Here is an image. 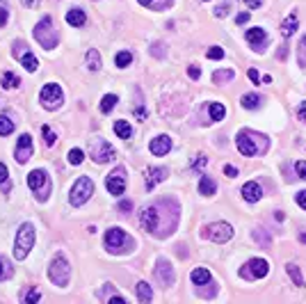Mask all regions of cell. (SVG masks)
I'll list each match as a JSON object with an SVG mask.
<instances>
[{"label":"cell","mask_w":306,"mask_h":304,"mask_svg":"<svg viewBox=\"0 0 306 304\" xmlns=\"http://www.w3.org/2000/svg\"><path fill=\"white\" fill-rule=\"evenodd\" d=\"M236 144H238V151H240L245 158L263 155L265 151L270 149V140L256 131H240L236 137Z\"/></svg>","instance_id":"1"},{"label":"cell","mask_w":306,"mask_h":304,"mask_svg":"<svg viewBox=\"0 0 306 304\" xmlns=\"http://www.w3.org/2000/svg\"><path fill=\"white\" fill-rule=\"evenodd\" d=\"M105 247L112 254H128V252L135 247V240L130 238L124 229L112 227V229H107V233H105Z\"/></svg>","instance_id":"2"},{"label":"cell","mask_w":306,"mask_h":304,"mask_svg":"<svg viewBox=\"0 0 306 304\" xmlns=\"http://www.w3.org/2000/svg\"><path fill=\"white\" fill-rule=\"evenodd\" d=\"M35 39L42 44L44 48H48V51L57 46L59 35H57V30L53 28V18H51V16H44L42 21L37 23V28H35Z\"/></svg>","instance_id":"3"},{"label":"cell","mask_w":306,"mask_h":304,"mask_svg":"<svg viewBox=\"0 0 306 304\" xmlns=\"http://www.w3.org/2000/svg\"><path fill=\"white\" fill-rule=\"evenodd\" d=\"M69 274H71L69 261H66V256L59 252V254L53 256V261H51L48 277H51V281H53L55 286H66V284H69Z\"/></svg>","instance_id":"4"},{"label":"cell","mask_w":306,"mask_h":304,"mask_svg":"<svg viewBox=\"0 0 306 304\" xmlns=\"http://www.w3.org/2000/svg\"><path fill=\"white\" fill-rule=\"evenodd\" d=\"M32 245H35V227H32V224H23L16 233L14 256H16L18 261H23V258L30 254V250H32Z\"/></svg>","instance_id":"5"},{"label":"cell","mask_w":306,"mask_h":304,"mask_svg":"<svg viewBox=\"0 0 306 304\" xmlns=\"http://www.w3.org/2000/svg\"><path fill=\"white\" fill-rule=\"evenodd\" d=\"M28 185L39 202L48 199V195H51V179H48V174L44 169H32L28 174Z\"/></svg>","instance_id":"6"},{"label":"cell","mask_w":306,"mask_h":304,"mask_svg":"<svg viewBox=\"0 0 306 304\" xmlns=\"http://www.w3.org/2000/svg\"><path fill=\"white\" fill-rule=\"evenodd\" d=\"M92 195H94V183H92V179L80 176V179L73 183V188H71L69 202H71V206H83V203L89 202Z\"/></svg>","instance_id":"7"},{"label":"cell","mask_w":306,"mask_h":304,"mask_svg":"<svg viewBox=\"0 0 306 304\" xmlns=\"http://www.w3.org/2000/svg\"><path fill=\"white\" fill-rule=\"evenodd\" d=\"M92 158H94L96 165H105V162L117 158V151L107 140L99 137V140H92Z\"/></svg>","instance_id":"8"},{"label":"cell","mask_w":306,"mask_h":304,"mask_svg":"<svg viewBox=\"0 0 306 304\" xmlns=\"http://www.w3.org/2000/svg\"><path fill=\"white\" fill-rule=\"evenodd\" d=\"M39 99H42V105L46 107V110H57V107L64 103V92H62V87H59V85L48 83L46 87L42 90Z\"/></svg>","instance_id":"9"},{"label":"cell","mask_w":306,"mask_h":304,"mask_svg":"<svg viewBox=\"0 0 306 304\" xmlns=\"http://www.w3.org/2000/svg\"><path fill=\"white\" fill-rule=\"evenodd\" d=\"M204 238L212 240V243H229L233 238V227L226 222H212L204 229Z\"/></svg>","instance_id":"10"},{"label":"cell","mask_w":306,"mask_h":304,"mask_svg":"<svg viewBox=\"0 0 306 304\" xmlns=\"http://www.w3.org/2000/svg\"><path fill=\"white\" fill-rule=\"evenodd\" d=\"M12 55L16 57L18 62H21V64L25 66V69H28L30 73H35V71H37L39 62H37L35 55L30 53V46H28L25 42H21V39H18V42H14V46H12Z\"/></svg>","instance_id":"11"},{"label":"cell","mask_w":306,"mask_h":304,"mask_svg":"<svg viewBox=\"0 0 306 304\" xmlns=\"http://www.w3.org/2000/svg\"><path fill=\"white\" fill-rule=\"evenodd\" d=\"M140 224L144 231L149 233H155L158 236L160 231V206L158 203H153V206H147V208L140 213Z\"/></svg>","instance_id":"12"},{"label":"cell","mask_w":306,"mask_h":304,"mask_svg":"<svg viewBox=\"0 0 306 304\" xmlns=\"http://www.w3.org/2000/svg\"><path fill=\"white\" fill-rule=\"evenodd\" d=\"M267 272H270L267 261H263V258H249V261L242 265L240 277L242 279H263Z\"/></svg>","instance_id":"13"},{"label":"cell","mask_w":306,"mask_h":304,"mask_svg":"<svg viewBox=\"0 0 306 304\" xmlns=\"http://www.w3.org/2000/svg\"><path fill=\"white\" fill-rule=\"evenodd\" d=\"M105 188H107L110 195H124V190H126V169L124 167L112 169L110 176L105 179Z\"/></svg>","instance_id":"14"},{"label":"cell","mask_w":306,"mask_h":304,"mask_svg":"<svg viewBox=\"0 0 306 304\" xmlns=\"http://www.w3.org/2000/svg\"><path fill=\"white\" fill-rule=\"evenodd\" d=\"M14 158H16L18 165H23V162H28L30 158H32V137H30L28 133H23V135L18 137V144H16V151H14Z\"/></svg>","instance_id":"15"},{"label":"cell","mask_w":306,"mask_h":304,"mask_svg":"<svg viewBox=\"0 0 306 304\" xmlns=\"http://www.w3.org/2000/svg\"><path fill=\"white\" fill-rule=\"evenodd\" d=\"M155 277H158L160 286H171L174 284V270H171V263L165 261V258H158L155 263Z\"/></svg>","instance_id":"16"},{"label":"cell","mask_w":306,"mask_h":304,"mask_svg":"<svg viewBox=\"0 0 306 304\" xmlns=\"http://www.w3.org/2000/svg\"><path fill=\"white\" fill-rule=\"evenodd\" d=\"M247 42L252 44V48L256 51V53H260V51H265V44H267V32L263 30V28H252V30H247Z\"/></svg>","instance_id":"17"},{"label":"cell","mask_w":306,"mask_h":304,"mask_svg":"<svg viewBox=\"0 0 306 304\" xmlns=\"http://www.w3.org/2000/svg\"><path fill=\"white\" fill-rule=\"evenodd\" d=\"M149 149H151L153 155H165L171 151V137L169 135H158L153 137L151 144H149Z\"/></svg>","instance_id":"18"},{"label":"cell","mask_w":306,"mask_h":304,"mask_svg":"<svg viewBox=\"0 0 306 304\" xmlns=\"http://www.w3.org/2000/svg\"><path fill=\"white\" fill-rule=\"evenodd\" d=\"M66 23L73 25V28H83V25L87 23V14H85V9H80V7H71L69 12H66Z\"/></svg>","instance_id":"19"},{"label":"cell","mask_w":306,"mask_h":304,"mask_svg":"<svg viewBox=\"0 0 306 304\" xmlns=\"http://www.w3.org/2000/svg\"><path fill=\"white\" fill-rule=\"evenodd\" d=\"M167 179V169L165 167H155V169H149L147 172V190L151 192L153 188L158 183H162V181Z\"/></svg>","instance_id":"20"},{"label":"cell","mask_w":306,"mask_h":304,"mask_svg":"<svg viewBox=\"0 0 306 304\" xmlns=\"http://www.w3.org/2000/svg\"><path fill=\"white\" fill-rule=\"evenodd\" d=\"M242 197L254 203V202H258V199L263 197V190H260V185L256 183V181H249V183L242 185Z\"/></svg>","instance_id":"21"},{"label":"cell","mask_w":306,"mask_h":304,"mask_svg":"<svg viewBox=\"0 0 306 304\" xmlns=\"http://www.w3.org/2000/svg\"><path fill=\"white\" fill-rule=\"evenodd\" d=\"M252 236H254V240L263 247V250H270V245H272V238H270V231L267 229H254L252 231Z\"/></svg>","instance_id":"22"},{"label":"cell","mask_w":306,"mask_h":304,"mask_svg":"<svg viewBox=\"0 0 306 304\" xmlns=\"http://www.w3.org/2000/svg\"><path fill=\"white\" fill-rule=\"evenodd\" d=\"M300 28V18H297V14H290L286 21L281 23V32H283V37H290L295 30Z\"/></svg>","instance_id":"23"},{"label":"cell","mask_w":306,"mask_h":304,"mask_svg":"<svg viewBox=\"0 0 306 304\" xmlns=\"http://www.w3.org/2000/svg\"><path fill=\"white\" fill-rule=\"evenodd\" d=\"M190 279H192L195 286H206L208 281H210V272H208V268H197Z\"/></svg>","instance_id":"24"},{"label":"cell","mask_w":306,"mask_h":304,"mask_svg":"<svg viewBox=\"0 0 306 304\" xmlns=\"http://www.w3.org/2000/svg\"><path fill=\"white\" fill-rule=\"evenodd\" d=\"M42 300V293H39V288H25V291H21V302L25 304H37Z\"/></svg>","instance_id":"25"},{"label":"cell","mask_w":306,"mask_h":304,"mask_svg":"<svg viewBox=\"0 0 306 304\" xmlns=\"http://www.w3.org/2000/svg\"><path fill=\"white\" fill-rule=\"evenodd\" d=\"M137 298H140L142 304H149L153 300V291L147 281H140V284H137Z\"/></svg>","instance_id":"26"},{"label":"cell","mask_w":306,"mask_h":304,"mask_svg":"<svg viewBox=\"0 0 306 304\" xmlns=\"http://www.w3.org/2000/svg\"><path fill=\"white\" fill-rule=\"evenodd\" d=\"M114 133H117L121 140H130V135H133V128H130L128 121L117 119V121H114Z\"/></svg>","instance_id":"27"},{"label":"cell","mask_w":306,"mask_h":304,"mask_svg":"<svg viewBox=\"0 0 306 304\" xmlns=\"http://www.w3.org/2000/svg\"><path fill=\"white\" fill-rule=\"evenodd\" d=\"M215 190H217L215 181H212L210 176H201V181H199V192H201V195L210 197V195H215Z\"/></svg>","instance_id":"28"},{"label":"cell","mask_w":306,"mask_h":304,"mask_svg":"<svg viewBox=\"0 0 306 304\" xmlns=\"http://www.w3.org/2000/svg\"><path fill=\"white\" fill-rule=\"evenodd\" d=\"M87 69L89 71H99L101 69V55L96 48H89L87 51Z\"/></svg>","instance_id":"29"},{"label":"cell","mask_w":306,"mask_h":304,"mask_svg":"<svg viewBox=\"0 0 306 304\" xmlns=\"http://www.w3.org/2000/svg\"><path fill=\"white\" fill-rule=\"evenodd\" d=\"M240 105L245 107V110H256V107L260 105V96L258 94H245L240 99Z\"/></svg>","instance_id":"30"},{"label":"cell","mask_w":306,"mask_h":304,"mask_svg":"<svg viewBox=\"0 0 306 304\" xmlns=\"http://www.w3.org/2000/svg\"><path fill=\"white\" fill-rule=\"evenodd\" d=\"M14 133V121L12 117H7V114H0V135L7 137Z\"/></svg>","instance_id":"31"},{"label":"cell","mask_w":306,"mask_h":304,"mask_svg":"<svg viewBox=\"0 0 306 304\" xmlns=\"http://www.w3.org/2000/svg\"><path fill=\"white\" fill-rule=\"evenodd\" d=\"M0 83H2V87L5 90H14V87H18L21 85V80H18V76L16 73H2V78H0Z\"/></svg>","instance_id":"32"},{"label":"cell","mask_w":306,"mask_h":304,"mask_svg":"<svg viewBox=\"0 0 306 304\" xmlns=\"http://www.w3.org/2000/svg\"><path fill=\"white\" fill-rule=\"evenodd\" d=\"M286 270H288L290 279L295 281V286H304V277H302V270L297 268L295 263H288V265H286Z\"/></svg>","instance_id":"33"},{"label":"cell","mask_w":306,"mask_h":304,"mask_svg":"<svg viewBox=\"0 0 306 304\" xmlns=\"http://www.w3.org/2000/svg\"><path fill=\"white\" fill-rule=\"evenodd\" d=\"M208 110H210V119L212 121H222L224 114H226V107H224L222 103H210V105H208Z\"/></svg>","instance_id":"34"},{"label":"cell","mask_w":306,"mask_h":304,"mask_svg":"<svg viewBox=\"0 0 306 304\" xmlns=\"http://www.w3.org/2000/svg\"><path fill=\"white\" fill-rule=\"evenodd\" d=\"M117 103H119V99L114 94H105L103 99H101V112H110Z\"/></svg>","instance_id":"35"},{"label":"cell","mask_w":306,"mask_h":304,"mask_svg":"<svg viewBox=\"0 0 306 304\" xmlns=\"http://www.w3.org/2000/svg\"><path fill=\"white\" fill-rule=\"evenodd\" d=\"M42 135H44V144H46V147H55L57 135L53 133V128H51V126H42Z\"/></svg>","instance_id":"36"},{"label":"cell","mask_w":306,"mask_h":304,"mask_svg":"<svg viewBox=\"0 0 306 304\" xmlns=\"http://www.w3.org/2000/svg\"><path fill=\"white\" fill-rule=\"evenodd\" d=\"M130 62H133V55L128 53V51H121V53L114 55V64L119 66V69H124V66H128Z\"/></svg>","instance_id":"37"},{"label":"cell","mask_w":306,"mask_h":304,"mask_svg":"<svg viewBox=\"0 0 306 304\" xmlns=\"http://www.w3.org/2000/svg\"><path fill=\"white\" fill-rule=\"evenodd\" d=\"M212 80L215 83H226V80H233V71L231 69H219V71H215V76H212Z\"/></svg>","instance_id":"38"},{"label":"cell","mask_w":306,"mask_h":304,"mask_svg":"<svg viewBox=\"0 0 306 304\" xmlns=\"http://www.w3.org/2000/svg\"><path fill=\"white\" fill-rule=\"evenodd\" d=\"M7 18H9V5L7 0H0V28L7 25Z\"/></svg>","instance_id":"39"},{"label":"cell","mask_w":306,"mask_h":304,"mask_svg":"<svg viewBox=\"0 0 306 304\" xmlns=\"http://www.w3.org/2000/svg\"><path fill=\"white\" fill-rule=\"evenodd\" d=\"M83 160H85V153L80 149H71L69 151V162L71 165H80Z\"/></svg>","instance_id":"40"},{"label":"cell","mask_w":306,"mask_h":304,"mask_svg":"<svg viewBox=\"0 0 306 304\" xmlns=\"http://www.w3.org/2000/svg\"><path fill=\"white\" fill-rule=\"evenodd\" d=\"M14 274V270L9 268V263H5L2 258H0V279H9Z\"/></svg>","instance_id":"41"},{"label":"cell","mask_w":306,"mask_h":304,"mask_svg":"<svg viewBox=\"0 0 306 304\" xmlns=\"http://www.w3.org/2000/svg\"><path fill=\"white\" fill-rule=\"evenodd\" d=\"M171 2H174V0H153L149 9H153V12H160V9H167Z\"/></svg>","instance_id":"42"},{"label":"cell","mask_w":306,"mask_h":304,"mask_svg":"<svg viewBox=\"0 0 306 304\" xmlns=\"http://www.w3.org/2000/svg\"><path fill=\"white\" fill-rule=\"evenodd\" d=\"M206 55L210 57V60H222V57H224V51H222L219 46H210V48L206 51Z\"/></svg>","instance_id":"43"},{"label":"cell","mask_w":306,"mask_h":304,"mask_svg":"<svg viewBox=\"0 0 306 304\" xmlns=\"http://www.w3.org/2000/svg\"><path fill=\"white\" fill-rule=\"evenodd\" d=\"M229 12H231V5H229V2H226V5L215 7V12H212V14H215V16H217V18H224V16H226V14H229Z\"/></svg>","instance_id":"44"},{"label":"cell","mask_w":306,"mask_h":304,"mask_svg":"<svg viewBox=\"0 0 306 304\" xmlns=\"http://www.w3.org/2000/svg\"><path fill=\"white\" fill-rule=\"evenodd\" d=\"M295 172L300 174V179L306 181V162L304 160H297V162H295Z\"/></svg>","instance_id":"45"},{"label":"cell","mask_w":306,"mask_h":304,"mask_svg":"<svg viewBox=\"0 0 306 304\" xmlns=\"http://www.w3.org/2000/svg\"><path fill=\"white\" fill-rule=\"evenodd\" d=\"M206 165H208V158H206V155H197V162L192 165V169H197V172H199V169H204Z\"/></svg>","instance_id":"46"},{"label":"cell","mask_w":306,"mask_h":304,"mask_svg":"<svg viewBox=\"0 0 306 304\" xmlns=\"http://www.w3.org/2000/svg\"><path fill=\"white\" fill-rule=\"evenodd\" d=\"M7 176H9V169H7L5 165H2V162H0V185L9 183V179H7Z\"/></svg>","instance_id":"47"},{"label":"cell","mask_w":306,"mask_h":304,"mask_svg":"<svg viewBox=\"0 0 306 304\" xmlns=\"http://www.w3.org/2000/svg\"><path fill=\"white\" fill-rule=\"evenodd\" d=\"M188 73H190V78H192V80H197V78L201 76V69H199V66H197V64H190Z\"/></svg>","instance_id":"48"},{"label":"cell","mask_w":306,"mask_h":304,"mask_svg":"<svg viewBox=\"0 0 306 304\" xmlns=\"http://www.w3.org/2000/svg\"><path fill=\"white\" fill-rule=\"evenodd\" d=\"M295 202L300 203L302 208L306 210V190H302V192H297V197H295Z\"/></svg>","instance_id":"49"},{"label":"cell","mask_w":306,"mask_h":304,"mask_svg":"<svg viewBox=\"0 0 306 304\" xmlns=\"http://www.w3.org/2000/svg\"><path fill=\"white\" fill-rule=\"evenodd\" d=\"M247 76H249V80H252L254 85H260V78H258V71H256V69H249Z\"/></svg>","instance_id":"50"},{"label":"cell","mask_w":306,"mask_h":304,"mask_svg":"<svg viewBox=\"0 0 306 304\" xmlns=\"http://www.w3.org/2000/svg\"><path fill=\"white\" fill-rule=\"evenodd\" d=\"M249 18H252V14H249V12H242V14H238V16H236V23L242 25V23H247Z\"/></svg>","instance_id":"51"},{"label":"cell","mask_w":306,"mask_h":304,"mask_svg":"<svg viewBox=\"0 0 306 304\" xmlns=\"http://www.w3.org/2000/svg\"><path fill=\"white\" fill-rule=\"evenodd\" d=\"M224 174H226L229 179H233V176H238V169L233 167V165H224Z\"/></svg>","instance_id":"52"},{"label":"cell","mask_w":306,"mask_h":304,"mask_svg":"<svg viewBox=\"0 0 306 304\" xmlns=\"http://www.w3.org/2000/svg\"><path fill=\"white\" fill-rule=\"evenodd\" d=\"M297 117H300L302 121H306V101L300 103V107H297Z\"/></svg>","instance_id":"53"},{"label":"cell","mask_w":306,"mask_h":304,"mask_svg":"<svg viewBox=\"0 0 306 304\" xmlns=\"http://www.w3.org/2000/svg\"><path fill=\"white\" fill-rule=\"evenodd\" d=\"M242 2H245L247 7H252V9H258V7L263 5V0H242Z\"/></svg>","instance_id":"54"},{"label":"cell","mask_w":306,"mask_h":304,"mask_svg":"<svg viewBox=\"0 0 306 304\" xmlns=\"http://www.w3.org/2000/svg\"><path fill=\"white\" fill-rule=\"evenodd\" d=\"M107 304H126V298H121V295H114V298L107 300Z\"/></svg>","instance_id":"55"},{"label":"cell","mask_w":306,"mask_h":304,"mask_svg":"<svg viewBox=\"0 0 306 304\" xmlns=\"http://www.w3.org/2000/svg\"><path fill=\"white\" fill-rule=\"evenodd\" d=\"M28 9H35V7H39V0H21Z\"/></svg>","instance_id":"56"},{"label":"cell","mask_w":306,"mask_h":304,"mask_svg":"<svg viewBox=\"0 0 306 304\" xmlns=\"http://www.w3.org/2000/svg\"><path fill=\"white\" fill-rule=\"evenodd\" d=\"M119 208L124 210V213H128V210L133 208V203H130V202H121V203H119Z\"/></svg>","instance_id":"57"},{"label":"cell","mask_w":306,"mask_h":304,"mask_svg":"<svg viewBox=\"0 0 306 304\" xmlns=\"http://www.w3.org/2000/svg\"><path fill=\"white\" fill-rule=\"evenodd\" d=\"M155 55H160V57L165 55V51H162V44H155Z\"/></svg>","instance_id":"58"},{"label":"cell","mask_w":306,"mask_h":304,"mask_svg":"<svg viewBox=\"0 0 306 304\" xmlns=\"http://www.w3.org/2000/svg\"><path fill=\"white\" fill-rule=\"evenodd\" d=\"M274 217H277V220H279V222H283V220H286V215H283V213H281V210H277V215H274Z\"/></svg>","instance_id":"59"},{"label":"cell","mask_w":306,"mask_h":304,"mask_svg":"<svg viewBox=\"0 0 306 304\" xmlns=\"http://www.w3.org/2000/svg\"><path fill=\"white\" fill-rule=\"evenodd\" d=\"M300 240H302V243L306 245V231H304V233H300Z\"/></svg>","instance_id":"60"},{"label":"cell","mask_w":306,"mask_h":304,"mask_svg":"<svg viewBox=\"0 0 306 304\" xmlns=\"http://www.w3.org/2000/svg\"><path fill=\"white\" fill-rule=\"evenodd\" d=\"M304 44H306V39H304Z\"/></svg>","instance_id":"61"},{"label":"cell","mask_w":306,"mask_h":304,"mask_svg":"<svg viewBox=\"0 0 306 304\" xmlns=\"http://www.w3.org/2000/svg\"><path fill=\"white\" fill-rule=\"evenodd\" d=\"M204 2H206V0H204Z\"/></svg>","instance_id":"62"}]
</instances>
